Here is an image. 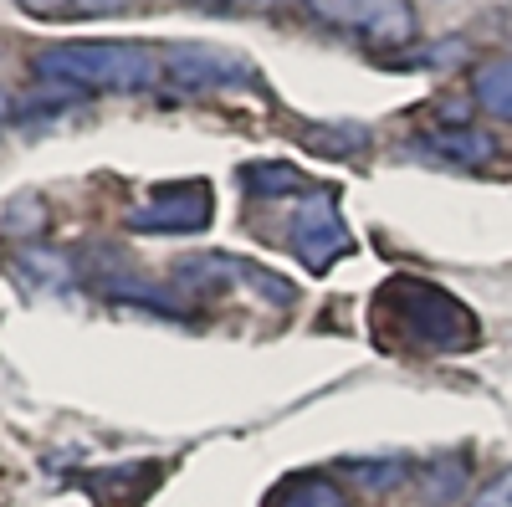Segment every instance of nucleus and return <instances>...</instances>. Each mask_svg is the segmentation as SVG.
Listing matches in <instances>:
<instances>
[{"mask_svg": "<svg viewBox=\"0 0 512 507\" xmlns=\"http://www.w3.org/2000/svg\"><path fill=\"white\" fill-rule=\"evenodd\" d=\"M374 328H384L395 344H410L420 354H451L477 338L472 308H461L446 287L420 282V277H395L374 298Z\"/></svg>", "mask_w": 512, "mask_h": 507, "instance_id": "nucleus-1", "label": "nucleus"}, {"mask_svg": "<svg viewBox=\"0 0 512 507\" xmlns=\"http://www.w3.org/2000/svg\"><path fill=\"white\" fill-rule=\"evenodd\" d=\"M31 67L41 82H57V88L128 93L159 77V52L139 41H57V47H41Z\"/></svg>", "mask_w": 512, "mask_h": 507, "instance_id": "nucleus-2", "label": "nucleus"}, {"mask_svg": "<svg viewBox=\"0 0 512 507\" xmlns=\"http://www.w3.org/2000/svg\"><path fill=\"white\" fill-rule=\"evenodd\" d=\"M287 246L303 257L313 272H323L333 257H344V246H349V236H344V221H338V205H333V190H313L308 200H297V210H292V226H287Z\"/></svg>", "mask_w": 512, "mask_h": 507, "instance_id": "nucleus-3", "label": "nucleus"}, {"mask_svg": "<svg viewBox=\"0 0 512 507\" xmlns=\"http://www.w3.org/2000/svg\"><path fill=\"white\" fill-rule=\"evenodd\" d=\"M128 221H134L139 231H200L210 221V185H200V180L164 185Z\"/></svg>", "mask_w": 512, "mask_h": 507, "instance_id": "nucleus-4", "label": "nucleus"}, {"mask_svg": "<svg viewBox=\"0 0 512 507\" xmlns=\"http://www.w3.org/2000/svg\"><path fill=\"white\" fill-rule=\"evenodd\" d=\"M323 16L344 26H364L369 41H384V47H400V41L415 36L405 0H323Z\"/></svg>", "mask_w": 512, "mask_h": 507, "instance_id": "nucleus-5", "label": "nucleus"}, {"mask_svg": "<svg viewBox=\"0 0 512 507\" xmlns=\"http://www.w3.org/2000/svg\"><path fill=\"white\" fill-rule=\"evenodd\" d=\"M169 77L180 88H216V82H236V77H251V67L241 57H226V52H210V47H175L164 57Z\"/></svg>", "mask_w": 512, "mask_h": 507, "instance_id": "nucleus-6", "label": "nucleus"}, {"mask_svg": "<svg viewBox=\"0 0 512 507\" xmlns=\"http://www.w3.org/2000/svg\"><path fill=\"white\" fill-rule=\"evenodd\" d=\"M262 507H349V497L328 477H287L282 487H272Z\"/></svg>", "mask_w": 512, "mask_h": 507, "instance_id": "nucleus-7", "label": "nucleus"}, {"mask_svg": "<svg viewBox=\"0 0 512 507\" xmlns=\"http://www.w3.org/2000/svg\"><path fill=\"white\" fill-rule=\"evenodd\" d=\"M466 487V456H441L420 472V497L431 507H451Z\"/></svg>", "mask_w": 512, "mask_h": 507, "instance_id": "nucleus-8", "label": "nucleus"}, {"mask_svg": "<svg viewBox=\"0 0 512 507\" xmlns=\"http://www.w3.org/2000/svg\"><path fill=\"white\" fill-rule=\"evenodd\" d=\"M477 103L492 113V118H512V57H497L477 72Z\"/></svg>", "mask_w": 512, "mask_h": 507, "instance_id": "nucleus-9", "label": "nucleus"}, {"mask_svg": "<svg viewBox=\"0 0 512 507\" xmlns=\"http://www.w3.org/2000/svg\"><path fill=\"white\" fill-rule=\"evenodd\" d=\"M425 149H431V154H446V159L477 164V159L492 154V139H487V134H472V129H446V134H431V139H425Z\"/></svg>", "mask_w": 512, "mask_h": 507, "instance_id": "nucleus-10", "label": "nucleus"}, {"mask_svg": "<svg viewBox=\"0 0 512 507\" xmlns=\"http://www.w3.org/2000/svg\"><path fill=\"white\" fill-rule=\"evenodd\" d=\"M344 472H349V477H364L374 492H384V487H395V482L405 477V461H400V456H384V461H374V456H359V461H349Z\"/></svg>", "mask_w": 512, "mask_h": 507, "instance_id": "nucleus-11", "label": "nucleus"}, {"mask_svg": "<svg viewBox=\"0 0 512 507\" xmlns=\"http://www.w3.org/2000/svg\"><path fill=\"white\" fill-rule=\"evenodd\" d=\"M241 180H246L256 195H277V190H297V185H303L292 164H262V169H246Z\"/></svg>", "mask_w": 512, "mask_h": 507, "instance_id": "nucleus-12", "label": "nucleus"}, {"mask_svg": "<svg viewBox=\"0 0 512 507\" xmlns=\"http://www.w3.org/2000/svg\"><path fill=\"white\" fill-rule=\"evenodd\" d=\"M308 144L313 149H333V154H349V149H364L369 134L359 129V123H349V129H308Z\"/></svg>", "mask_w": 512, "mask_h": 507, "instance_id": "nucleus-13", "label": "nucleus"}, {"mask_svg": "<svg viewBox=\"0 0 512 507\" xmlns=\"http://www.w3.org/2000/svg\"><path fill=\"white\" fill-rule=\"evenodd\" d=\"M472 507H512V467H507V472H497V477L472 497Z\"/></svg>", "mask_w": 512, "mask_h": 507, "instance_id": "nucleus-14", "label": "nucleus"}, {"mask_svg": "<svg viewBox=\"0 0 512 507\" xmlns=\"http://www.w3.org/2000/svg\"><path fill=\"white\" fill-rule=\"evenodd\" d=\"M6 118H11V98H6V93H0V123H6Z\"/></svg>", "mask_w": 512, "mask_h": 507, "instance_id": "nucleus-15", "label": "nucleus"}]
</instances>
